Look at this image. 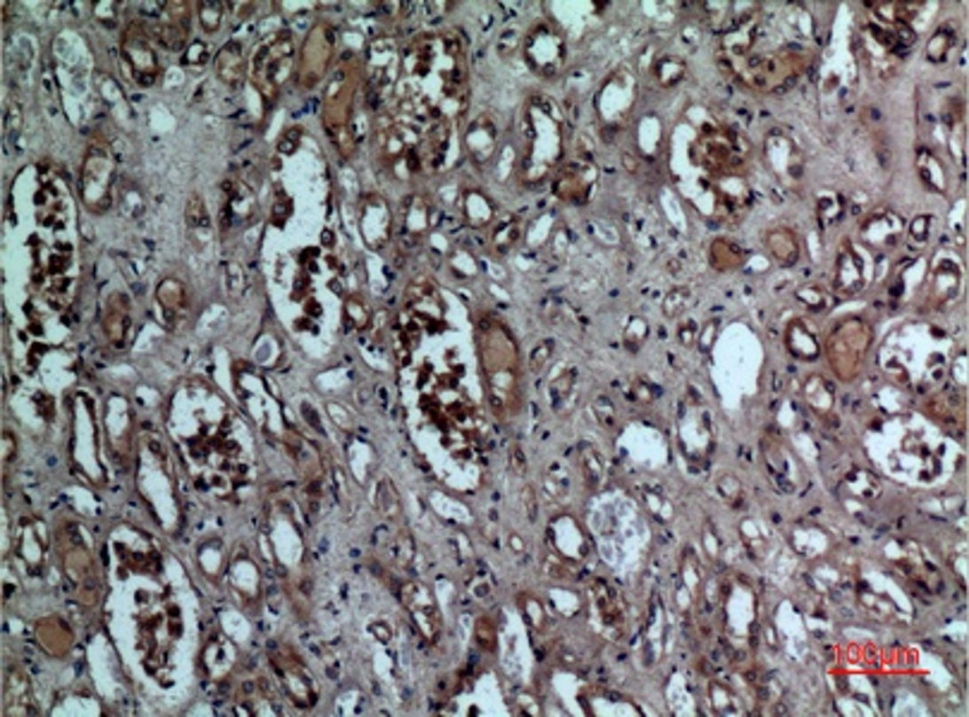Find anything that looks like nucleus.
<instances>
[{"instance_id":"f03ea898","label":"nucleus","mask_w":969,"mask_h":717,"mask_svg":"<svg viewBox=\"0 0 969 717\" xmlns=\"http://www.w3.org/2000/svg\"><path fill=\"white\" fill-rule=\"evenodd\" d=\"M869 338H871V332L857 318H852V321L847 318L828 338V356H831L833 369L843 380H852V376L859 370L864 352H867L869 342H871Z\"/></svg>"},{"instance_id":"9b49d317","label":"nucleus","mask_w":969,"mask_h":717,"mask_svg":"<svg viewBox=\"0 0 969 717\" xmlns=\"http://www.w3.org/2000/svg\"><path fill=\"white\" fill-rule=\"evenodd\" d=\"M699 338V325L692 321H682L678 325V339L682 345H694V339Z\"/></svg>"},{"instance_id":"f257e3e1","label":"nucleus","mask_w":969,"mask_h":717,"mask_svg":"<svg viewBox=\"0 0 969 717\" xmlns=\"http://www.w3.org/2000/svg\"><path fill=\"white\" fill-rule=\"evenodd\" d=\"M292 60H295V39L292 32L271 34L259 46H254L252 56V77L264 96L278 94L283 82L290 77Z\"/></svg>"},{"instance_id":"0eeeda50","label":"nucleus","mask_w":969,"mask_h":717,"mask_svg":"<svg viewBox=\"0 0 969 717\" xmlns=\"http://www.w3.org/2000/svg\"><path fill=\"white\" fill-rule=\"evenodd\" d=\"M742 252H740V246H735L733 242H713V256H711V261H713V269H721V270H728V269H737L742 263Z\"/></svg>"},{"instance_id":"1a4fd4ad","label":"nucleus","mask_w":969,"mask_h":717,"mask_svg":"<svg viewBox=\"0 0 969 717\" xmlns=\"http://www.w3.org/2000/svg\"><path fill=\"white\" fill-rule=\"evenodd\" d=\"M689 301H692L689 290L687 287H678V290L670 292L666 301H663V314L668 316V318H678L680 314H685L687 308H689Z\"/></svg>"},{"instance_id":"39448f33","label":"nucleus","mask_w":969,"mask_h":717,"mask_svg":"<svg viewBox=\"0 0 969 717\" xmlns=\"http://www.w3.org/2000/svg\"><path fill=\"white\" fill-rule=\"evenodd\" d=\"M216 77L221 79L223 84L230 89L242 87L245 82V56H242V46L230 41L218 51L216 56Z\"/></svg>"},{"instance_id":"20e7f679","label":"nucleus","mask_w":969,"mask_h":717,"mask_svg":"<svg viewBox=\"0 0 969 717\" xmlns=\"http://www.w3.org/2000/svg\"><path fill=\"white\" fill-rule=\"evenodd\" d=\"M122 46H125V58L130 60V65H132V70L139 74V79H142V74H149V82H154V77H156V72H158V63H156V53H154V48L149 46V41H146V36H144V32H134V27H130L125 32V36H122Z\"/></svg>"},{"instance_id":"6e6552de","label":"nucleus","mask_w":969,"mask_h":717,"mask_svg":"<svg viewBox=\"0 0 969 717\" xmlns=\"http://www.w3.org/2000/svg\"><path fill=\"white\" fill-rule=\"evenodd\" d=\"M579 462H582L587 483H589V486H596V483L601 481V476H603V464H601L599 452L584 445V448L579 449Z\"/></svg>"},{"instance_id":"423d86ee","label":"nucleus","mask_w":969,"mask_h":717,"mask_svg":"<svg viewBox=\"0 0 969 717\" xmlns=\"http://www.w3.org/2000/svg\"><path fill=\"white\" fill-rule=\"evenodd\" d=\"M766 246L768 252L778 263L783 266H795L797 259H800V242H797L795 232H790L788 228H776L766 235Z\"/></svg>"},{"instance_id":"7ed1b4c3","label":"nucleus","mask_w":969,"mask_h":717,"mask_svg":"<svg viewBox=\"0 0 969 717\" xmlns=\"http://www.w3.org/2000/svg\"><path fill=\"white\" fill-rule=\"evenodd\" d=\"M737 135L725 127H706L699 136V144H694L699 151V160L709 168H733L740 163L744 151L737 149Z\"/></svg>"},{"instance_id":"9d476101","label":"nucleus","mask_w":969,"mask_h":717,"mask_svg":"<svg viewBox=\"0 0 969 717\" xmlns=\"http://www.w3.org/2000/svg\"><path fill=\"white\" fill-rule=\"evenodd\" d=\"M201 24H204V29L206 32H216L218 27H221V17H223V8L221 5H213V3H204L201 5Z\"/></svg>"}]
</instances>
